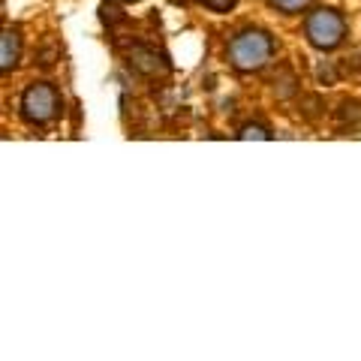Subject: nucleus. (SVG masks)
<instances>
[{
    "mask_svg": "<svg viewBox=\"0 0 361 361\" xmlns=\"http://www.w3.org/2000/svg\"><path fill=\"white\" fill-rule=\"evenodd\" d=\"M271 37L265 30H241L238 37L229 42V63L241 73H253L265 66L271 58Z\"/></svg>",
    "mask_w": 361,
    "mask_h": 361,
    "instance_id": "nucleus-1",
    "label": "nucleus"
},
{
    "mask_svg": "<svg viewBox=\"0 0 361 361\" xmlns=\"http://www.w3.org/2000/svg\"><path fill=\"white\" fill-rule=\"evenodd\" d=\"M343 33H346L343 16L337 13V9H329V6L313 9L307 16V21H304V37H307V42L319 51L337 49V45L343 42Z\"/></svg>",
    "mask_w": 361,
    "mask_h": 361,
    "instance_id": "nucleus-2",
    "label": "nucleus"
},
{
    "mask_svg": "<svg viewBox=\"0 0 361 361\" xmlns=\"http://www.w3.org/2000/svg\"><path fill=\"white\" fill-rule=\"evenodd\" d=\"M61 109V99H58V90L45 82L30 85L25 94H21V118L30 121V123H45L58 115Z\"/></svg>",
    "mask_w": 361,
    "mask_h": 361,
    "instance_id": "nucleus-3",
    "label": "nucleus"
},
{
    "mask_svg": "<svg viewBox=\"0 0 361 361\" xmlns=\"http://www.w3.org/2000/svg\"><path fill=\"white\" fill-rule=\"evenodd\" d=\"M18 61V37L13 30L4 33V39H0V66H4V73H9Z\"/></svg>",
    "mask_w": 361,
    "mask_h": 361,
    "instance_id": "nucleus-4",
    "label": "nucleus"
},
{
    "mask_svg": "<svg viewBox=\"0 0 361 361\" xmlns=\"http://www.w3.org/2000/svg\"><path fill=\"white\" fill-rule=\"evenodd\" d=\"M130 61H133V66H139L142 73H157L160 70V58H157L154 51H148V49H135L130 54Z\"/></svg>",
    "mask_w": 361,
    "mask_h": 361,
    "instance_id": "nucleus-5",
    "label": "nucleus"
},
{
    "mask_svg": "<svg viewBox=\"0 0 361 361\" xmlns=\"http://www.w3.org/2000/svg\"><path fill=\"white\" fill-rule=\"evenodd\" d=\"M268 4L274 9H280V13H286V16H295L310 4V0H268Z\"/></svg>",
    "mask_w": 361,
    "mask_h": 361,
    "instance_id": "nucleus-6",
    "label": "nucleus"
},
{
    "mask_svg": "<svg viewBox=\"0 0 361 361\" xmlns=\"http://www.w3.org/2000/svg\"><path fill=\"white\" fill-rule=\"evenodd\" d=\"M241 139H271V133L265 127H244L241 130Z\"/></svg>",
    "mask_w": 361,
    "mask_h": 361,
    "instance_id": "nucleus-7",
    "label": "nucleus"
},
{
    "mask_svg": "<svg viewBox=\"0 0 361 361\" xmlns=\"http://www.w3.org/2000/svg\"><path fill=\"white\" fill-rule=\"evenodd\" d=\"M208 9H214V13H229V9L235 6V0H202Z\"/></svg>",
    "mask_w": 361,
    "mask_h": 361,
    "instance_id": "nucleus-8",
    "label": "nucleus"
},
{
    "mask_svg": "<svg viewBox=\"0 0 361 361\" xmlns=\"http://www.w3.org/2000/svg\"><path fill=\"white\" fill-rule=\"evenodd\" d=\"M103 18H106V21H118V18H121V9H118V6L103 4Z\"/></svg>",
    "mask_w": 361,
    "mask_h": 361,
    "instance_id": "nucleus-9",
    "label": "nucleus"
},
{
    "mask_svg": "<svg viewBox=\"0 0 361 361\" xmlns=\"http://www.w3.org/2000/svg\"><path fill=\"white\" fill-rule=\"evenodd\" d=\"M123 4H139V0H123Z\"/></svg>",
    "mask_w": 361,
    "mask_h": 361,
    "instance_id": "nucleus-10",
    "label": "nucleus"
}]
</instances>
